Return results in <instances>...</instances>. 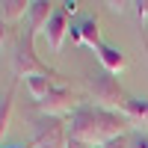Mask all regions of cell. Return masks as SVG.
Segmentation results:
<instances>
[{
	"label": "cell",
	"instance_id": "1",
	"mask_svg": "<svg viewBox=\"0 0 148 148\" xmlns=\"http://www.w3.org/2000/svg\"><path fill=\"white\" fill-rule=\"evenodd\" d=\"M130 127L127 113L119 110H104L98 104H80L68 119V136L80 139L86 145H107L119 136H125Z\"/></svg>",
	"mask_w": 148,
	"mask_h": 148
},
{
	"label": "cell",
	"instance_id": "2",
	"mask_svg": "<svg viewBox=\"0 0 148 148\" xmlns=\"http://www.w3.org/2000/svg\"><path fill=\"white\" fill-rule=\"evenodd\" d=\"M89 92L98 101V107H104V110H121L125 113V107L130 101V95L121 89V83L107 71H98V74L89 77Z\"/></svg>",
	"mask_w": 148,
	"mask_h": 148
},
{
	"label": "cell",
	"instance_id": "3",
	"mask_svg": "<svg viewBox=\"0 0 148 148\" xmlns=\"http://www.w3.org/2000/svg\"><path fill=\"white\" fill-rule=\"evenodd\" d=\"M33 39H36V33L33 30H24L21 33V39H18V47H15V56H12V68H15V77H33V74H53L51 68H47L39 53H36V47H33Z\"/></svg>",
	"mask_w": 148,
	"mask_h": 148
},
{
	"label": "cell",
	"instance_id": "4",
	"mask_svg": "<svg viewBox=\"0 0 148 148\" xmlns=\"http://www.w3.org/2000/svg\"><path fill=\"white\" fill-rule=\"evenodd\" d=\"M30 145L33 148H65L68 145V127L56 116H42V119H36Z\"/></svg>",
	"mask_w": 148,
	"mask_h": 148
},
{
	"label": "cell",
	"instance_id": "5",
	"mask_svg": "<svg viewBox=\"0 0 148 148\" xmlns=\"http://www.w3.org/2000/svg\"><path fill=\"white\" fill-rule=\"evenodd\" d=\"M77 101H80V98L74 95L68 86H56V89L47 95V98H42L36 107L42 110V116H56L59 119V113H74V110L80 107Z\"/></svg>",
	"mask_w": 148,
	"mask_h": 148
},
{
	"label": "cell",
	"instance_id": "6",
	"mask_svg": "<svg viewBox=\"0 0 148 148\" xmlns=\"http://www.w3.org/2000/svg\"><path fill=\"white\" fill-rule=\"evenodd\" d=\"M68 15H71V12L65 9V3H59V6L53 9L51 21H47V27H45V39H47V45H51V51H53V53L62 51V42L68 39V33H71Z\"/></svg>",
	"mask_w": 148,
	"mask_h": 148
},
{
	"label": "cell",
	"instance_id": "7",
	"mask_svg": "<svg viewBox=\"0 0 148 148\" xmlns=\"http://www.w3.org/2000/svg\"><path fill=\"white\" fill-rule=\"evenodd\" d=\"M68 36H71L74 45H86V47H95V51L104 45L101 42V33H98V18H86L80 24H74Z\"/></svg>",
	"mask_w": 148,
	"mask_h": 148
},
{
	"label": "cell",
	"instance_id": "8",
	"mask_svg": "<svg viewBox=\"0 0 148 148\" xmlns=\"http://www.w3.org/2000/svg\"><path fill=\"white\" fill-rule=\"evenodd\" d=\"M53 3H47V0H30V12H27V30H33V33H45V27H47V21H51V15H53Z\"/></svg>",
	"mask_w": 148,
	"mask_h": 148
},
{
	"label": "cell",
	"instance_id": "9",
	"mask_svg": "<svg viewBox=\"0 0 148 148\" xmlns=\"http://www.w3.org/2000/svg\"><path fill=\"white\" fill-rule=\"evenodd\" d=\"M98 59H101V65H104L107 74H119L121 68L127 65V59H125V53H121V47H113V45H107V42L98 47Z\"/></svg>",
	"mask_w": 148,
	"mask_h": 148
},
{
	"label": "cell",
	"instance_id": "10",
	"mask_svg": "<svg viewBox=\"0 0 148 148\" xmlns=\"http://www.w3.org/2000/svg\"><path fill=\"white\" fill-rule=\"evenodd\" d=\"M24 83H27L30 95L36 98V104H39L42 98H47V95H51V92L56 89V83H53V74H33V77H27Z\"/></svg>",
	"mask_w": 148,
	"mask_h": 148
},
{
	"label": "cell",
	"instance_id": "11",
	"mask_svg": "<svg viewBox=\"0 0 148 148\" xmlns=\"http://www.w3.org/2000/svg\"><path fill=\"white\" fill-rule=\"evenodd\" d=\"M27 12H30V3H27V0H6V3H0V18H3L6 24L24 18Z\"/></svg>",
	"mask_w": 148,
	"mask_h": 148
},
{
	"label": "cell",
	"instance_id": "12",
	"mask_svg": "<svg viewBox=\"0 0 148 148\" xmlns=\"http://www.w3.org/2000/svg\"><path fill=\"white\" fill-rule=\"evenodd\" d=\"M125 113L130 121H139V125H148V101L145 98H130L127 107H125Z\"/></svg>",
	"mask_w": 148,
	"mask_h": 148
},
{
	"label": "cell",
	"instance_id": "13",
	"mask_svg": "<svg viewBox=\"0 0 148 148\" xmlns=\"http://www.w3.org/2000/svg\"><path fill=\"white\" fill-rule=\"evenodd\" d=\"M12 98H15V86L3 95V101H0V139H3L6 133V125H9V113H12Z\"/></svg>",
	"mask_w": 148,
	"mask_h": 148
},
{
	"label": "cell",
	"instance_id": "14",
	"mask_svg": "<svg viewBox=\"0 0 148 148\" xmlns=\"http://www.w3.org/2000/svg\"><path fill=\"white\" fill-rule=\"evenodd\" d=\"M130 148H148V133H133L130 136Z\"/></svg>",
	"mask_w": 148,
	"mask_h": 148
},
{
	"label": "cell",
	"instance_id": "15",
	"mask_svg": "<svg viewBox=\"0 0 148 148\" xmlns=\"http://www.w3.org/2000/svg\"><path fill=\"white\" fill-rule=\"evenodd\" d=\"M101 148H130V136L125 133V136H119V139H113V142H107V145H101Z\"/></svg>",
	"mask_w": 148,
	"mask_h": 148
},
{
	"label": "cell",
	"instance_id": "16",
	"mask_svg": "<svg viewBox=\"0 0 148 148\" xmlns=\"http://www.w3.org/2000/svg\"><path fill=\"white\" fill-rule=\"evenodd\" d=\"M6 27H9V24L0 18V45H6V39H9V30H6Z\"/></svg>",
	"mask_w": 148,
	"mask_h": 148
},
{
	"label": "cell",
	"instance_id": "17",
	"mask_svg": "<svg viewBox=\"0 0 148 148\" xmlns=\"http://www.w3.org/2000/svg\"><path fill=\"white\" fill-rule=\"evenodd\" d=\"M136 15H139V18H148V0L136 3Z\"/></svg>",
	"mask_w": 148,
	"mask_h": 148
},
{
	"label": "cell",
	"instance_id": "18",
	"mask_svg": "<svg viewBox=\"0 0 148 148\" xmlns=\"http://www.w3.org/2000/svg\"><path fill=\"white\" fill-rule=\"evenodd\" d=\"M65 148H92V145H86V142H80V139L68 136V145H65Z\"/></svg>",
	"mask_w": 148,
	"mask_h": 148
},
{
	"label": "cell",
	"instance_id": "19",
	"mask_svg": "<svg viewBox=\"0 0 148 148\" xmlns=\"http://www.w3.org/2000/svg\"><path fill=\"white\" fill-rule=\"evenodd\" d=\"M6 148H33V145H6Z\"/></svg>",
	"mask_w": 148,
	"mask_h": 148
}]
</instances>
